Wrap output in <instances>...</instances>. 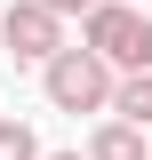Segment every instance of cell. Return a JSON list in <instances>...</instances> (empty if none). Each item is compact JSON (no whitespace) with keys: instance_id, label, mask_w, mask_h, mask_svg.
<instances>
[{"instance_id":"obj_1","label":"cell","mask_w":152,"mask_h":160,"mask_svg":"<svg viewBox=\"0 0 152 160\" xmlns=\"http://www.w3.org/2000/svg\"><path fill=\"white\" fill-rule=\"evenodd\" d=\"M80 48L104 56L112 72H152V16L136 0H96L80 16Z\"/></svg>"},{"instance_id":"obj_2","label":"cell","mask_w":152,"mask_h":160,"mask_svg":"<svg viewBox=\"0 0 152 160\" xmlns=\"http://www.w3.org/2000/svg\"><path fill=\"white\" fill-rule=\"evenodd\" d=\"M112 64L88 56V48H56V56L40 64V88H48V104L56 112H112Z\"/></svg>"},{"instance_id":"obj_3","label":"cell","mask_w":152,"mask_h":160,"mask_svg":"<svg viewBox=\"0 0 152 160\" xmlns=\"http://www.w3.org/2000/svg\"><path fill=\"white\" fill-rule=\"evenodd\" d=\"M0 48H16V64H48L64 48V16H48L40 0H8L0 16Z\"/></svg>"},{"instance_id":"obj_4","label":"cell","mask_w":152,"mask_h":160,"mask_svg":"<svg viewBox=\"0 0 152 160\" xmlns=\"http://www.w3.org/2000/svg\"><path fill=\"white\" fill-rule=\"evenodd\" d=\"M112 120H128V128L152 136V72H120L112 80Z\"/></svg>"},{"instance_id":"obj_5","label":"cell","mask_w":152,"mask_h":160,"mask_svg":"<svg viewBox=\"0 0 152 160\" xmlns=\"http://www.w3.org/2000/svg\"><path fill=\"white\" fill-rule=\"evenodd\" d=\"M88 160H144V128H128V120H104L88 136Z\"/></svg>"},{"instance_id":"obj_6","label":"cell","mask_w":152,"mask_h":160,"mask_svg":"<svg viewBox=\"0 0 152 160\" xmlns=\"http://www.w3.org/2000/svg\"><path fill=\"white\" fill-rule=\"evenodd\" d=\"M0 160H40V136L24 120H0Z\"/></svg>"},{"instance_id":"obj_7","label":"cell","mask_w":152,"mask_h":160,"mask_svg":"<svg viewBox=\"0 0 152 160\" xmlns=\"http://www.w3.org/2000/svg\"><path fill=\"white\" fill-rule=\"evenodd\" d=\"M40 8H48V16H88L96 0H40Z\"/></svg>"},{"instance_id":"obj_8","label":"cell","mask_w":152,"mask_h":160,"mask_svg":"<svg viewBox=\"0 0 152 160\" xmlns=\"http://www.w3.org/2000/svg\"><path fill=\"white\" fill-rule=\"evenodd\" d=\"M40 160H88V152H40Z\"/></svg>"},{"instance_id":"obj_9","label":"cell","mask_w":152,"mask_h":160,"mask_svg":"<svg viewBox=\"0 0 152 160\" xmlns=\"http://www.w3.org/2000/svg\"><path fill=\"white\" fill-rule=\"evenodd\" d=\"M144 160H152V136H144Z\"/></svg>"}]
</instances>
